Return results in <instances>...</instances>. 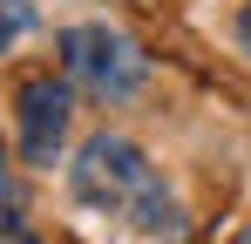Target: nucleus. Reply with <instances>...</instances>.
I'll return each mask as SVG.
<instances>
[{"label": "nucleus", "instance_id": "obj_1", "mask_svg": "<svg viewBox=\"0 0 251 244\" xmlns=\"http://www.w3.org/2000/svg\"><path fill=\"white\" fill-rule=\"evenodd\" d=\"M68 183H75V203L88 210H109V217H129L143 238H183V210L163 190L156 163L143 156L129 136H88L82 156L68 163Z\"/></svg>", "mask_w": 251, "mask_h": 244}, {"label": "nucleus", "instance_id": "obj_2", "mask_svg": "<svg viewBox=\"0 0 251 244\" xmlns=\"http://www.w3.org/2000/svg\"><path fill=\"white\" fill-rule=\"evenodd\" d=\"M54 54H61V75L75 81V88H88L95 102H129V95L150 81V54L136 48V34L109 27V21L61 27Z\"/></svg>", "mask_w": 251, "mask_h": 244}, {"label": "nucleus", "instance_id": "obj_3", "mask_svg": "<svg viewBox=\"0 0 251 244\" xmlns=\"http://www.w3.org/2000/svg\"><path fill=\"white\" fill-rule=\"evenodd\" d=\"M68 122H75V88H68V75L34 68V75L14 81V143H21V163H27V170H54V163H61Z\"/></svg>", "mask_w": 251, "mask_h": 244}, {"label": "nucleus", "instance_id": "obj_4", "mask_svg": "<svg viewBox=\"0 0 251 244\" xmlns=\"http://www.w3.org/2000/svg\"><path fill=\"white\" fill-rule=\"evenodd\" d=\"M238 48H245V54H251V0H245V7H238Z\"/></svg>", "mask_w": 251, "mask_h": 244}, {"label": "nucleus", "instance_id": "obj_5", "mask_svg": "<svg viewBox=\"0 0 251 244\" xmlns=\"http://www.w3.org/2000/svg\"><path fill=\"white\" fill-rule=\"evenodd\" d=\"M231 244H251V224H245V231H238V238H231Z\"/></svg>", "mask_w": 251, "mask_h": 244}]
</instances>
